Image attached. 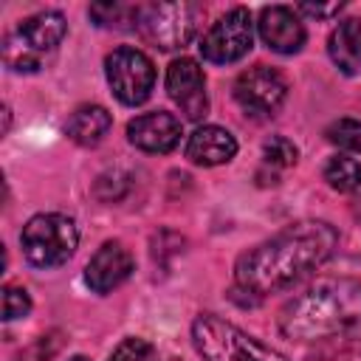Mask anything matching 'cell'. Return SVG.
I'll return each instance as SVG.
<instances>
[{
	"mask_svg": "<svg viewBox=\"0 0 361 361\" xmlns=\"http://www.w3.org/2000/svg\"><path fill=\"white\" fill-rule=\"evenodd\" d=\"M338 245V231L324 220H302L271 240L240 254L234 265V285L257 299L290 288L305 274L316 271L330 259Z\"/></svg>",
	"mask_w": 361,
	"mask_h": 361,
	"instance_id": "6da1fadb",
	"label": "cell"
},
{
	"mask_svg": "<svg viewBox=\"0 0 361 361\" xmlns=\"http://www.w3.org/2000/svg\"><path fill=\"white\" fill-rule=\"evenodd\" d=\"M279 330L302 344L361 341V282L347 276L313 282L282 307Z\"/></svg>",
	"mask_w": 361,
	"mask_h": 361,
	"instance_id": "7a4b0ae2",
	"label": "cell"
},
{
	"mask_svg": "<svg viewBox=\"0 0 361 361\" xmlns=\"http://www.w3.org/2000/svg\"><path fill=\"white\" fill-rule=\"evenodd\" d=\"M68 34L62 11H37L14 25L3 39V62L17 73H37Z\"/></svg>",
	"mask_w": 361,
	"mask_h": 361,
	"instance_id": "3957f363",
	"label": "cell"
},
{
	"mask_svg": "<svg viewBox=\"0 0 361 361\" xmlns=\"http://www.w3.org/2000/svg\"><path fill=\"white\" fill-rule=\"evenodd\" d=\"M192 344L203 361H288L279 350L214 313H200L192 322Z\"/></svg>",
	"mask_w": 361,
	"mask_h": 361,
	"instance_id": "277c9868",
	"label": "cell"
},
{
	"mask_svg": "<svg viewBox=\"0 0 361 361\" xmlns=\"http://www.w3.org/2000/svg\"><path fill=\"white\" fill-rule=\"evenodd\" d=\"M23 254L31 265L37 268H59L65 265L76 245H79V228L73 217L59 214V212H45L34 214L20 234Z\"/></svg>",
	"mask_w": 361,
	"mask_h": 361,
	"instance_id": "5b68a950",
	"label": "cell"
},
{
	"mask_svg": "<svg viewBox=\"0 0 361 361\" xmlns=\"http://www.w3.org/2000/svg\"><path fill=\"white\" fill-rule=\"evenodd\" d=\"M197 17L200 8L195 3H147L138 6L135 28L149 45L161 51H178L195 37Z\"/></svg>",
	"mask_w": 361,
	"mask_h": 361,
	"instance_id": "8992f818",
	"label": "cell"
},
{
	"mask_svg": "<svg viewBox=\"0 0 361 361\" xmlns=\"http://www.w3.org/2000/svg\"><path fill=\"white\" fill-rule=\"evenodd\" d=\"M104 76H107V85L113 87L116 99L121 104H144L155 87V65L152 59L138 51V48H130V45H121V48H113L104 59Z\"/></svg>",
	"mask_w": 361,
	"mask_h": 361,
	"instance_id": "52a82bcc",
	"label": "cell"
},
{
	"mask_svg": "<svg viewBox=\"0 0 361 361\" xmlns=\"http://www.w3.org/2000/svg\"><path fill=\"white\" fill-rule=\"evenodd\" d=\"M254 45V23L245 8H231L226 11L200 39V54L203 59L214 65H231L243 59Z\"/></svg>",
	"mask_w": 361,
	"mask_h": 361,
	"instance_id": "ba28073f",
	"label": "cell"
},
{
	"mask_svg": "<svg viewBox=\"0 0 361 361\" xmlns=\"http://www.w3.org/2000/svg\"><path fill=\"white\" fill-rule=\"evenodd\" d=\"M288 96V82L279 71L268 65H254L243 71L234 82L237 104L251 116H274Z\"/></svg>",
	"mask_w": 361,
	"mask_h": 361,
	"instance_id": "9c48e42d",
	"label": "cell"
},
{
	"mask_svg": "<svg viewBox=\"0 0 361 361\" xmlns=\"http://www.w3.org/2000/svg\"><path fill=\"white\" fill-rule=\"evenodd\" d=\"M166 90H169V99L180 107V113L189 121H200L206 116L209 110L206 76L195 59L180 56L166 68Z\"/></svg>",
	"mask_w": 361,
	"mask_h": 361,
	"instance_id": "30bf717a",
	"label": "cell"
},
{
	"mask_svg": "<svg viewBox=\"0 0 361 361\" xmlns=\"http://www.w3.org/2000/svg\"><path fill=\"white\" fill-rule=\"evenodd\" d=\"M133 265L135 262H133L130 248H124V243H118V240H107L90 257V262L85 268V282L93 293H110L133 274Z\"/></svg>",
	"mask_w": 361,
	"mask_h": 361,
	"instance_id": "8fae6325",
	"label": "cell"
},
{
	"mask_svg": "<svg viewBox=\"0 0 361 361\" xmlns=\"http://www.w3.org/2000/svg\"><path fill=\"white\" fill-rule=\"evenodd\" d=\"M259 37L276 54H296L305 45V25L296 8L288 6H268L259 11Z\"/></svg>",
	"mask_w": 361,
	"mask_h": 361,
	"instance_id": "7c38bea8",
	"label": "cell"
},
{
	"mask_svg": "<svg viewBox=\"0 0 361 361\" xmlns=\"http://www.w3.org/2000/svg\"><path fill=\"white\" fill-rule=\"evenodd\" d=\"M180 121L172 113H144L127 124V138L144 152H169L180 141Z\"/></svg>",
	"mask_w": 361,
	"mask_h": 361,
	"instance_id": "4fadbf2b",
	"label": "cell"
},
{
	"mask_svg": "<svg viewBox=\"0 0 361 361\" xmlns=\"http://www.w3.org/2000/svg\"><path fill=\"white\" fill-rule=\"evenodd\" d=\"M234 155H237V138L217 124L197 127L186 141V158L200 166H217L231 161Z\"/></svg>",
	"mask_w": 361,
	"mask_h": 361,
	"instance_id": "5bb4252c",
	"label": "cell"
},
{
	"mask_svg": "<svg viewBox=\"0 0 361 361\" xmlns=\"http://www.w3.org/2000/svg\"><path fill=\"white\" fill-rule=\"evenodd\" d=\"M327 51L341 73L350 76L361 73V20L358 17L341 20L327 39Z\"/></svg>",
	"mask_w": 361,
	"mask_h": 361,
	"instance_id": "9a60e30c",
	"label": "cell"
},
{
	"mask_svg": "<svg viewBox=\"0 0 361 361\" xmlns=\"http://www.w3.org/2000/svg\"><path fill=\"white\" fill-rule=\"evenodd\" d=\"M110 124H113V118H110V113L102 104H82L68 118L65 133H68L71 141H76L82 147H96L107 135Z\"/></svg>",
	"mask_w": 361,
	"mask_h": 361,
	"instance_id": "2e32d148",
	"label": "cell"
},
{
	"mask_svg": "<svg viewBox=\"0 0 361 361\" xmlns=\"http://www.w3.org/2000/svg\"><path fill=\"white\" fill-rule=\"evenodd\" d=\"M324 180L336 192H355L361 189V164L350 155H333L324 164Z\"/></svg>",
	"mask_w": 361,
	"mask_h": 361,
	"instance_id": "e0dca14e",
	"label": "cell"
},
{
	"mask_svg": "<svg viewBox=\"0 0 361 361\" xmlns=\"http://www.w3.org/2000/svg\"><path fill=\"white\" fill-rule=\"evenodd\" d=\"M87 14L102 28H130V23H135L138 6H127V3H96V6H90Z\"/></svg>",
	"mask_w": 361,
	"mask_h": 361,
	"instance_id": "ac0fdd59",
	"label": "cell"
},
{
	"mask_svg": "<svg viewBox=\"0 0 361 361\" xmlns=\"http://www.w3.org/2000/svg\"><path fill=\"white\" fill-rule=\"evenodd\" d=\"M327 138L344 149H353V152H361V121L355 118H338L327 127Z\"/></svg>",
	"mask_w": 361,
	"mask_h": 361,
	"instance_id": "d6986e66",
	"label": "cell"
},
{
	"mask_svg": "<svg viewBox=\"0 0 361 361\" xmlns=\"http://www.w3.org/2000/svg\"><path fill=\"white\" fill-rule=\"evenodd\" d=\"M110 361H158V350L144 338H124L113 353Z\"/></svg>",
	"mask_w": 361,
	"mask_h": 361,
	"instance_id": "ffe728a7",
	"label": "cell"
},
{
	"mask_svg": "<svg viewBox=\"0 0 361 361\" xmlns=\"http://www.w3.org/2000/svg\"><path fill=\"white\" fill-rule=\"evenodd\" d=\"M31 310V296L25 288H17V285H6L3 288V319L6 322H14V319H23L28 316Z\"/></svg>",
	"mask_w": 361,
	"mask_h": 361,
	"instance_id": "44dd1931",
	"label": "cell"
},
{
	"mask_svg": "<svg viewBox=\"0 0 361 361\" xmlns=\"http://www.w3.org/2000/svg\"><path fill=\"white\" fill-rule=\"evenodd\" d=\"M262 155H265V164H274V166H293L299 152H296V147H293L285 135H274L271 141H265Z\"/></svg>",
	"mask_w": 361,
	"mask_h": 361,
	"instance_id": "7402d4cb",
	"label": "cell"
},
{
	"mask_svg": "<svg viewBox=\"0 0 361 361\" xmlns=\"http://www.w3.org/2000/svg\"><path fill=\"white\" fill-rule=\"evenodd\" d=\"M296 11L307 14V17H333L341 11V3H330V6H313V3H302Z\"/></svg>",
	"mask_w": 361,
	"mask_h": 361,
	"instance_id": "603a6c76",
	"label": "cell"
},
{
	"mask_svg": "<svg viewBox=\"0 0 361 361\" xmlns=\"http://www.w3.org/2000/svg\"><path fill=\"white\" fill-rule=\"evenodd\" d=\"M68 361H90V358H85V355H73V358H68Z\"/></svg>",
	"mask_w": 361,
	"mask_h": 361,
	"instance_id": "cb8c5ba5",
	"label": "cell"
}]
</instances>
